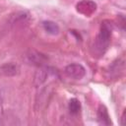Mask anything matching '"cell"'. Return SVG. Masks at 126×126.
<instances>
[{
  "label": "cell",
  "instance_id": "obj_1",
  "mask_svg": "<svg viewBox=\"0 0 126 126\" xmlns=\"http://www.w3.org/2000/svg\"><path fill=\"white\" fill-rule=\"evenodd\" d=\"M111 25L107 22L101 23V27L99 30V32L95 38L94 41V50L98 55H101L105 52L107 49L109 42H110V37H111Z\"/></svg>",
  "mask_w": 126,
  "mask_h": 126
},
{
  "label": "cell",
  "instance_id": "obj_2",
  "mask_svg": "<svg viewBox=\"0 0 126 126\" xmlns=\"http://www.w3.org/2000/svg\"><path fill=\"white\" fill-rule=\"evenodd\" d=\"M24 58L28 64H31L32 66H36L37 68L41 67V66H45V64L48 61V57L45 54H43L37 50H33V49L28 50L25 53Z\"/></svg>",
  "mask_w": 126,
  "mask_h": 126
},
{
  "label": "cell",
  "instance_id": "obj_3",
  "mask_svg": "<svg viewBox=\"0 0 126 126\" xmlns=\"http://www.w3.org/2000/svg\"><path fill=\"white\" fill-rule=\"evenodd\" d=\"M86 68L80 63H71L64 69V73L67 77L73 80H81L86 76Z\"/></svg>",
  "mask_w": 126,
  "mask_h": 126
},
{
  "label": "cell",
  "instance_id": "obj_4",
  "mask_svg": "<svg viewBox=\"0 0 126 126\" xmlns=\"http://www.w3.org/2000/svg\"><path fill=\"white\" fill-rule=\"evenodd\" d=\"M30 19V14L27 11H18L12 14L8 20V25L11 27H17L27 23Z\"/></svg>",
  "mask_w": 126,
  "mask_h": 126
},
{
  "label": "cell",
  "instance_id": "obj_5",
  "mask_svg": "<svg viewBox=\"0 0 126 126\" xmlns=\"http://www.w3.org/2000/svg\"><path fill=\"white\" fill-rule=\"evenodd\" d=\"M76 9L79 13L85 16H90L95 12L96 4L92 0H82L76 5Z\"/></svg>",
  "mask_w": 126,
  "mask_h": 126
},
{
  "label": "cell",
  "instance_id": "obj_6",
  "mask_svg": "<svg viewBox=\"0 0 126 126\" xmlns=\"http://www.w3.org/2000/svg\"><path fill=\"white\" fill-rule=\"evenodd\" d=\"M20 66L14 62H7L0 65V74L5 77H14L20 74Z\"/></svg>",
  "mask_w": 126,
  "mask_h": 126
},
{
  "label": "cell",
  "instance_id": "obj_7",
  "mask_svg": "<svg viewBox=\"0 0 126 126\" xmlns=\"http://www.w3.org/2000/svg\"><path fill=\"white\" fill-rule=\"evenodd\" d=\"M49 68H47L46 66H41L38 67V69L36 70V72L34 73V77H33V85L36 88H40L47 80L48 75H49Z\"/></svg>",
  "mask_w": 126,
  "mask_h": 126
},
{
  "label": "cell",
  "instance_id": "obj_8",
  "mask_svg": "<svg viewBox=\"0 0 126 126\" xmlns=\"http://www.w3.org/2000/svg\"><path fill=\"white\" fill-rule=\"evenodd\" d=\"M97 121L102 125H110L111 124L109 114L104 105H99V107L97 109Z\"/></svg>",
  "mask_w": 126,
  "mask_h": 126
},
{
  "label": "cell",
  "instance_id": "obj_9",
  "mask_svg": "<svg viewBox=\"0 0 126 126\" xmlns=\"http://www.w3.org/2000/svg\"><path fill=\"white\" fill-rule=\"evenodd\" d=\"M42 28L47 33H49L51 35H56L60 32L59 26L55 22H52V21H43L42 22Z\"/></svg>",
  "mask_w": 126,
  "mask_h": 126
},
{
  "label": "cell",
  "instance_id": "obj_10",
  "mask_svg": "<svg viewBox=\"0 0 126 126\" xmlns=\"http://www.w3.org/2000/svg\"><path fill=\"white\" fill-rule=\"evenodd\" d=\"M123 68H124V61L118 59V60H116L115 62L112 63V65L109 67L108 72H109L110 76H115L116 77L117 75H119V73L122 72Z\"/></svg>",
  "mask_w": 126,
  "mask_h": 126
},
{
  "label": "cell",
  "instance_id": "obj_11",
  "mask_svg": "<svg viewBox=\"0 0 126 126\" xmlns=\"http://www.w3.org/2000/svg\"><path fill=\"white\" fill-rule=\"evenodd\" d=\"M68 107H69V110L71 113L73 114H77L80 109H81V103L79 101V99L77 98H71L70 101H69V104H68Z\"/></svg>",
  "mask_w": 126,
  "mask_h": 126
},
{
  "label": "cell",
  "instance_id": "obj_12",
  "mask_svg": "<svg viewBox=\"0 0 126 126\" xmlns=\"http://www.w3.org/2000/svg\"><path fill=\"white\" fill-rule=\"evenodd\" d=\"M3 114H4V107H3V94H2L1 88H0V124L2 123Z\"/></svg>",
  "mask_w": 126,
  "mask_h": 126
},
{
  "label": "cell",
  "instance_id": "obj_13",
  "mask_svg": "<svg viewBox=\"0 0 126 126\" xmlns=\"http://www.w3.org/2000/svg\"><path fill=\"white\" fill-rule=\"evenodd\" d=\"M125 115H126V111L124 110L123 111V113H122V116H121V119H120V124L123 126V125H125Z\"/></svg>",
  "mask_w": 126,
  "mask_h": 126
}]
</instances>
